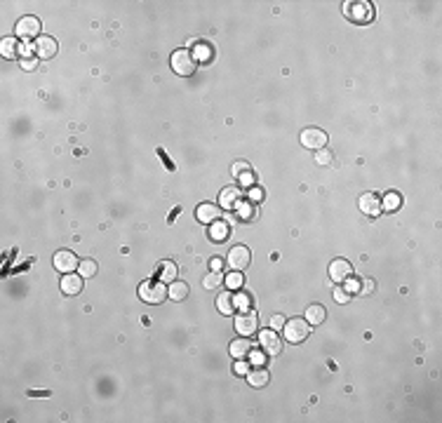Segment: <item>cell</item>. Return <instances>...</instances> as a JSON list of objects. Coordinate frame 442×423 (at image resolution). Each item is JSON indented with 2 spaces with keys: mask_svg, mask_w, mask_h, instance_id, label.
<instances>
[{
  "mask_svg": "<svg viewBox=\"0 0 442 423\" xmlns=\"http://www.w3.org/2000/svg\"><path fill=\"white\" fill-rule=\"evenodd\" d=\"M139 296H142V301H146V303H151V306H158V303H162L167 296V287L162 280H148L144 282L142 287H139Z\"/></svg>",
  "mask_w": 442,
  "mask_h": 423,
  "instance_id": "cell-1",
  "label": "cell"
},
{
  "mask_svg": "<svg viewBox=\"0 0 442 423\" xmlns=\"http://www.w3.org/2000/svg\"><path fill=\"white\" fill-rule=\"evenodd\" d=\"M172 68H174V73L179 75H193L196 73V68H198V62H196V57L190 54L188 49H177L172 54Z\"/></svg>",
  "mask_w": 442,
  "mask_h": 423,
  "instance_id": "cell-2",
  "label": "cell"
},
{
  "mask_svg": "<svg viewBox=\"0 0 442 423\" xmlns=\"http://www.w3.org/2000/svg\"><path fill=\"white\" fill-rule=\"evenodd\" d=\"M308 334H311V325H308L306 320H289V322H285V336H287V341H292V344H301V341H306Z\"/></svg>",
  "mask_w": 442,
  "mask_h": 423,
  "instance_id": "cell-3",
  "label": "cell"
},
{
  "mask_svg": "<svg viewBox=\"0 0 442 423\" xmlns=\"http://www.w3.org/2000/svg\"><path fill=\"white\" fill-rule=\"evenodd\" d=\"M235 329H238L240 336H252L259 331V318L254 311H242L235 320Z\"/></svg>",
  "mask_w": 442,
  "mask_h": 423,
  "instance_id": "cell-4",
  "label": "cell"
},
{
  "mask_svg": "<svg viewBox=\"0 0 442 423\" xmlns=\"http://www.w3.org/2000/svg\"><path fill=\"white\" fill-rule=\"evenodd\" d=\"M54 268L59 270V273H73L75 268H80V264H78V257H75L73 251L71 249H59L54 254Z\"/></svg>",
  "mask_w": 442,
  "mask_h": 423,
  "instance_id": "cell-5",
  "label": "cell"
},
{
  "mask_svg": "<svg viewBox=\"0 0 442 423\" xmlns=\"http://www.w3.org/2000/svg\"><path fill=\"white\" fill-rule=\"evenodd\" d=\"M250 264H252V254L245 245H238L228 251V266L233 270H245Z\"/></svg>",
  "mask_w": 442,
  "mask_h": 423,
  "instance_id": "cell-6",
  "label": "cell"
},
{
  "mask_svg": "<svg viewBox=\"0 0 442 423\" xmlns=\"http://www.w3.org/2000/svg\"><path fill=\"white\" fill-rule=\"evenodd\" d=\"M301 144L306 148H313V151H320V148H325L327 144V134L322 132V129H315V127H308L301 132Z\"/></svg>",
  "mask_w": 442,
  "mask_h": 423,
  "instance_id": "cell-7",
  "label": "cell"
},
{
  "mask_svg": "<svg viewBox=\"0 0 442 423\" xmlns=\"http://www.w3.org/2000/svg\"><path fill=\"white\" fill-rule=\"evenodd\" d=\"M259 346H261V350L268 353V355H278V353L283 350V341H280V336H278L273 329H266L259 334Z\"/></svg>",
  "mask_w": 442,
  "mask_h": 423,
  "instance_id": "cell-8",
  "label": "cell"
},
{
  "mask_svg": "<svg viewBox=\"0 0 442 423\" xmlns=\"http://www.w3.org/2000/svg\"><path fill=\"white\" fill-rule=\"evenodd\" d=\"M38 33H40V21H38L36 17L19 19V24H17V36L19 38H24V40H33V38H38Z\"/></svg>",
  "mask_w": 442,
  "mask_h": 423,
  "instance_id": "cell-9",
  "label": "cell"
},
{
  "mask_svg": "<svg viewBox=\"0 0 442 423\" xmlns=\"http://www.w3.org/2000/svg\"><path fill=\"white\" fill-rule=\"evenodd\" d=\"M36 52L40 59H52L57 54V40L49 36H40L36 40Z\"/></svg>",
  "mask_w": 442,
  "mask_h": 423,
  "instance_id": "cell-10",
  "label": "cell"
},
{
  "mask_svg": "<svg viewBox=\"0 0 442 423\" xmlns=\"http://www.w3.org/2000/svg\"><path fill=\"white\" fill-rule=\"evenodd\" d=\"M350 273H353V268H350V264L346 259H334V261H332L329 275L334 282H341V280H346V277H350Z\"/></svg>",
  "mask_w": 442,
  "mask_h": 423,
  "instance_id": "cell-11",
  "label": "cell"
},
{
  "mask_svg": "<svg viewBox=\"0 0 442 423\" xmlns=\"http://www.w3.org/2000/svg\"><path fill=\"white\" fill-rule=\"evenodd\" d=\"M196 216H198V221H203V223H214L216 219H221V207H216V205H212V203H205L198 207Z\"/></svg>",
  "mask_w": 442,
  "mask_h": 423,
  "instance_id": "cell-12",
  "label": "cell"
},
{
  "mask_svg": "<svg viewBox=\"0 0 442 423\" xmlns=\"http://www.w3.org/2000/svg\"><path fill=\"white\" fill-rule=\"evenodd\" d=\"M62 292L66 296L80 294V292H82V280H80L75 273H66V275H64V280H62Z\"/></svg>",
  "mask_w": 442,
  "mask_h": 423,
  "instance_id": "cell-13",
  "label": "cell"
},
{
  "mask_svg": "<svg viewBox=\"0 0 442 423\" xmlns=\"http://www.w3.org/2000/svg\"><path fill=\"white\" fill-rule=\"evenodd\" d=\"M360 209H363L367 216H376L381 212V200L374 195V193H365L360 198Z\"/></svg>",
  "mask_w": 442,
  "mask_h": 423,
  "instance_id": "cell-14",
  "label": "cell"
},
{
  "mask_svg": "<svg viewBox=\"0 0 442 423\" xmlns=\"http://www.w3.org/2000/svg\"><path fill=\"white\" fill-rule=\"evenodd\" d=\"M344 12L348 14V17H353L355 21H367V19H372V5H367V3H357L353 10L346 5Z\"/></svg>",
  "mask_w": 442,
  "mask_h": 423,
  "instance_id": "cell-15",
  "label": "cell"
},
{
  "mask_svg": "<svg viewBox=\"0 0 442 423\" xmlns=\"http://www.w3.org/2000/svg\"><path fill=\"white\" fill-rule=\"evenodd\" d=\"M228 235H231V226H228L226 221L216 219L214 223L209 226V240H214V242H224Z\"/></svg>",
  "mask_w": 442,
  "mask_h": 423,
  "instance_id": "cell-16",
  "label": "cell"
},
{
  "mask_svg": "<svg viewBox=\"0 0 442 423\" xmlns=\"http://www.w3.org/2000/svg\"><path fill=\"white\" fill-rule=\"evenodd\" d=\"M327 320V311H325V306H320V303H313V306H308V311H306V322L308 325H322Z\"/></svg>",
  "mask_w": 442,
  "mask_h": 423,
  "instance_id": "cell-17",
  "label": "cell"
},
{
  "mask_svg": "<svg viewBox=\"0 0 442 423\" xmlns=\"http://www.w3.org/2000/svg\"><path fill=\"white\" fill-rule=\"evenodd\" d=\"M216 308H219L221 315H231L235 311V299L231 292H221L219 299H216Z\"/></svg>",
  "mask_w": 442,
  "mask_h": 423,
  "instance_id": "cell-18",
  "label": "cell"
},
{
  "mask_svg": "<svg viewBox=\"0 0 442 423\" xmlns=\"http://www.w3.org/2000/svg\"><path fill=\"white\" fill-rule=\"evenodd\" d=\"M240 203V190L238 188H226L221 193V207L224 209H235Z\"/></svg>",
  "mask_w": 442,
  "mask_h": 423,
  "instance_id": "cell-19",
  "label": "cell"
},
{
  "mask_svg": "<svg viewBox=\"0 0 442 423\" xmlns=\"http://www.w3.org/2000/svg\"><path fill=\"white\" fill-rule=\"evenodd\" d=\"M250 353H252V344H250V341H245V339H238V341H233V344H231V355H233L235 360L250 355Z\"/></svg>",
  "mask_w": 442,
  "mask_h": 423,
  "instance_id": "cell-20",
  "label": "cell"
},
{
  "mask_svg": "<svg viewBox=\"0 0 442 423\" xmlns=\"http://www.w3.org/2000/svg\"><path fill=\"white\" fill-rule=\"evenodd\" d=\"M186 294H188V285H186V282H172V285L167 287V296L174 301L186 299Z\"/></svg>",
  "mask_w": 442,
  "mask_h": 423,
  "instance_id": "cell-21",
  "label": "cell"
},
{
  "mask_svg": "<svg viewBox=\"0 0 442 423\" xmlns=\"http://www.w3.org/2000/svg\"><path fill=\"white\" fill-rule=\"evenodd\" d=\"M247 381H250V386H254V388H264L266 383H268V372L266 369H254L252 374H247Z\"/></svg>",
  "mask_w": 442,
  "mask_h": 423,
  "instance_id": "cell-22",
  "label": "cell"
},
{
  "mask_svg": "<svg viewBox=\"0 0 442 423\" xmlns=\"http://www.w3.org/2000/svg\"><path fill=\"white\" fill-rule=\"evenodd\" d=\"M0 54L5 57V59H14V54H19V45L14 38H5L3 43H0Z\"/></svg>",
  "mask_w": 442,
  "mask_h": 423,
  "instance_id": "cell-23",
  "label": "cell"
},
{
  "mask_svg": "<svg viewBox=\"0 0 442 423\" xmlns=\"http://www.w3.org/2000/svg\"><path fill=\"white\" fill-rule=\"evenodd\" d=\"M196 57L200 59V62L209 64L212 59H214V49H212V45L209 43H198L196 45Z\"/></svg>",
  "mask_w": 442,
  "mask_h": 423,
  "instance_id": "cell-24",
  "label": "cell"
},
{
  "mask_svg": "<svg viewBox=\"0 0 442 423\" xmlns=\"http://www.w3.org/2000/svg\"><path fill=\"white\" fill-rule=\"evenodd\" d=\"M238 219H242V221H252L254 216V205L252 203H238Z\"/></svg>",
  "mask_w": 442,
  "mask_h": 423,
  "instance_id": "cell-25",
  "label": "cell"
},
{
  "mask_svg": "<svg viewBox=\"0 0 442 423\" xmlns=\"http://www.w3.org/2000/svg\"><path fill=\"white\" fill-rule=\"evenodd\" d=\"M400 205H402L400 193H388V195L383 198V209H386V212H395V209H400Z\"/></svg>",
  "mask_w": 442,
  "mask_h": 423,
  "instance_id": "cell-26",
  "label": "cell"
},
{
  "mask_svg": "<svg viewBox=\"0 0 442 423\" xmlns=\"http://www.w3.org/2000/svg\"><path fill=\"white\" fill-rule=\"evenodd\" d=\"M174 277H177V266H174L172 261H165V264H162V270H160V280L174 282Z\"/></svg>",
  "mask_w": 442,
  "mask_h": 423,
  "instance_id": "cell-27",
  "label": "cell"
},
{
  "mask_svg": "<svg viewBox=\"0 0 442 423\" xmlns=\"http://www.w3.org/2000/svg\"><path fill=\"white\" fill-rule=\"evenodd\" d=\"M233 299H235V308H240V313L250 311V306H252V296L247 292H238V294H233Z\"/></svg>",
  "mask_w": 442,
  "mask_h": 423,
  "instance_id": "cell-28",
  "label": "cell"
},
{
  "mask_svg": "<svg viewBox=\"0 0 442 423\" xmlns=\"http://www.w3.org/2000/svg\"><path fill=\"white\" fill-rule=\"evenodd\" d=\"M226 285L231 289H240V287H242V285H245L242 270H233V273H228V275H226Z\"/></svg>",
  "mask_w": 442,
  "mask_h": 423,
  "instance_id": "cell-29",
  "label": "cell"
},
{
  "mask_svg": "<svg viewBox=\"0 0 442 423\" xmlns=\"http://www.w3.org/2000/svg\"><path fill=\"white\" fill-rule=\"evenodd\" d=\"M203 285H205L207 289H216V287H221V273H216V270L207 273V275H205V280H203Z\"/></svg>",
  "mask_w": 442,
  "mask_h": 423,
  "instance_id": "cell-30",
  "label": "cell"
},
{
  "mask_svg": "<svg viewBox=\"0 0 442 423\" xmlns=\"http://www.w3.org/2000/svg\"><path fill=\"white\" fill-rule=\"evenodd\" d=\"M80 275H85V277H94V275H97V264H94L92 259H87V261H82V264H80Z\"/></svg>",
  "mask_w": 442,
  "mask_h": 423,
  "instance_id": "cell-31",
  "label": "cell"
},
{
  "mask_svg": "<svg viewBox=\"0 0 442 423\" xmlns=\"http://www.w3.org/2000/svg\"><path fill=\"white\" fill-rule=\"evenodd\" d=\"M315 162H318V165H329V162H332V153H329V151H325V148H320L318 155H315Z\"/></svg>",
  "mask_w": 442,
  "mask_h": 423,
  "instance_id": "cell-32",
  "label": "cell"
},
{
  "mask_svg": "<svg viewBox=\"0 0 442 423\" xmlns=\"http://www.w3.org/2000/svg\"><path fill=\"white\" fill-rule=\"evenodd\" d=\"M334 299H337L339 303H348V301H350V294L346 292L344 287H334Z\"/></svg>",
  "mask_w": 442,
  "mask_h": 423,
  "instance_id": "cell-33",
  "label": "cell"
},
{
  "mask_svg": "<svg viewBox=\"0 0 442 423\" xmlns=\"http://www.w3.org/2000/svg\"><path fill=\"white\" fill-rule=\"evenodd\" d=\"M344 289L348 292L350 296H353V294H360V280H355V277H353V280H348V282H346V287H344Z\"/></svg>",
  "mask_w": 442,
  "mask_h": 423,
  "instance_id": "cell-34",
  "label": "cell"
},
{
  "mask_svg": "<svg viewBox=\"0 0 442 423\" xmlns=\"http://www.w3.org/2000/svg\"><path fill=\"white\" fill-rule=\"evenodd\" d=\"M250 362H252V364H257V367H264V362H266V357H264V350H261V353H250Z\"/></svg>",
  "mask_w": 442,
  "mask_h": 423,
  "instance_id": "cell-35",
  "label": "cell"
},
{
  "mask_svg": "<svg viewBox=\"0 0 442 423\" xmlns=\"http://www.w3.org/2000/svg\"><path fill=\"white\" fill-rule=\"evenodd\" d=\"M231 170H233L235 177H240V172H250V165H247V162H233Z\"/></svg>",
  "mask_w": 442,
  "mask_h": 423,
  "instance_id": "cell-36",
  "label": "cell"
},
{
  "mask_svg": "<svg viewBox=\"0 0 442 423\" xmlns=\"http://www.w3.org/2000/svg\"><path fill=\"white\" fill-rule=\"evenodd\" d=\"M257 200H259V203L264 200V190H261V188H252V190H250V203H257Z\"/></svg>",
  "mask_w": 442,
  "mask_h": 423,
  "instance_id": "cell-37",
  "label": "cell"
},
{
  "mask_svg": "<svg viewBox=\"0 0 442 423\" xmlns=\"http://www.w3.org/2000/svg\"><path fill=\"white\" fill-rule=\"evenodd\" d=\"M21 68H24V71H36L38 62L36 59H31V57H29V59H21Z\"/></svg>",
  "mask_w": 442,
  "mask_h": 423,
  "instance_id": "cell-38",
  "label": "cell"
},
{
  "mask_svg": "<svg viewBox=\"0 0 442 423\" xmlns=\"http://www.w3.org/2000/svg\"><path fill=\"white\" fill-rule=\"evenodd\" d=\"M270 327H273V329H283V327H285V318H283V315H273V318H270Z\"/></svg>",
  "mask_w": 442,
  "mask_h": 423,
  "instance_id": "cell-39",
  "label": "cell"
},
{
  "mask_svg": "<svg viewBox=\"0 0 442 423\" xmlns=\"http://www.w3.org/2000/svg\"><path fill=\"white\" fill-rule=\"evenodd\" d=\"M33 47H36L33 43H24V45H19V54H24V59H29V54L33 52Z\"/></svg>",
  "mask_w": 442,
  "mask_h": 423,
  "instance_id": "cell-40",
  "label": "cell"
},
{
  "mask_svg": "<svg viewBox=\"0 0 442 423\" xmlns=\"http://www.w3.org/2000/svg\"><path fill=\"white\" fill-rule=\"evenodd\" d=\"M374 280H365L363 285H360V292H365V294H369V292H374Z\"/></svg>",
  "mask_w": 442,
  "mask_h": 423,
  "instance_id": "cell-41",
  "label": "cell"
},
{
  "mask_svg": "<svg viewBox=\"0 0 442 423\" xmlns=\"http://www.w3.org/2000/svg\"><path fill=\"white\" fill-rule=\"evenodd\" d=\"M235 374H247V362L242 360V357L235 362Z\"/></svg>",
  "mask_w": 442,
  "mask_h": 423,
  "instance_id": "cell-42",
  "label": "cell"
},
{
  "mask_svg": "<svg viewBox=\"0 0 442 423\" xmlns=\"http://www.w3.org/2000/svg\"><path fill=\"white\" fill-rule=\"evenodd\" d=\"M209 266H212V270H216V273H221V268H224V261H221V259L216 257V259H212V261H209Z\"/></svg>",
  "mask_w": 442,
  "mask_h": 423,
  "instance_id": "cell-43",
  "label": "cell"
}]
</instances>
